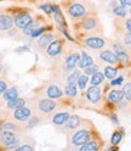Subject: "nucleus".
<instances>
[{"label":"nucleus","instance_id":"nucleus-1","mask_svg":"<svg viewBox=\"0 0 131 151\" xmlns=\"http://www.w3.org/2000/svg\"><path fill=\"white\" fill-rule=\"evenodd\" d=\"M0 143H1L5 149L7 150H15L17 147V144L20 143L17 134L12 130H4L0 133Z\"/></svg>","mask_w":131,"mask_h":151},{"label":"nucleus","instance_id":"nucleus-2","mask_svg":"<svg viewBox=\"0 0 131 151\" xmlns=\"http://www.w3.org/2000/svg\"><path fill=\"white\" fill-rule=\"evenodd\" d=\"M56 107H57V104L55 102L53 99H40L38 102H36V109H38V111L40 113H43V115H48V113H51L56 110Z\"/></svg>","mask_w":131,"mask_h":151},{"label":"nucleus","instance_id":"nucleus-3","mask_svg":"<svg viewBox=\"0 0 131 151\" xmlns=\"http://www.w3.org/2000/svg\"><path fill=\"white\" fill-rule=\"evenodd\" d=\"M84 44H85L88 48L92 49V50H101L105 48L106 45V40L102 37H96V35H90L88 38L84 39Z\"/></svg>","mask_w":131,"mask_h":151},{"label":"nucleus","instance_id":"nucleus-4","mask_svg":"<svg viewBox=\"0 0 131 151\" xmlns=\"http://www.w3.org/2000/svg\"><path fill=\"white\" fill-rule=\"evenodd\" d=\"M32 22H33V16L28 12H20L14 18V24L18 28V29H23V28H26Z\"/></svg>","mask_w":131,"mask_h":151},{"label":"nucleus","instance_id":"nucleus-5","mask_svg":"<svg viewBox=\"0 0 131 151\" xmlns=\"http://www.w3.org/2000/svg\"><path fill=\"white\" fill-rule=\"evenodd\" d=\"M90 132L88 129H80L78 132L74 133V135L72 137V144L74 146L80 147L81 145H84L88 140H90Z\"/></svg>","mask_w":131,"mask_h":151},{"label":"nucleus","instance_id":"nucleus-6","mask_svg":"<svg viewBox=\"0 0 131 151\" xmlns=\"http://www.w3.org/2000/svg\"><path fill=\"white\" fill-rule=\"evenodd\" d=\"M67 12L72 18H83L86 15V7L80 3H74L69 5Z\"/></svg>","mask_w":131,"mask_h":151},{"label":"nucleus","instance_id":"nucleus-7","mask_svg":"<svg viewBox=\"0 0 131 151\" xmlns=\"http://www.w3.org/2000/svg\"><path fill=\"white\" fill-rule=\"evenodd\" d=\"M98 26V21H97V17L93 16V15H85L83 17V22H81V27L84 31L86 32H91V31H95Z\"/></svg>","mask_w":131,"mask_h":151},{"label":"nucleus","instance_id":"nucleus-8","mask_svg":"<svg viewBox=\"0 0 131 151\" xmlns=\"http://www.w3.org/2000/svg\"><path fill=\"white\" fill-rule=\"evenodd\" d=\"M32 117V111L29 107H20V109H16L14 110V118L16 121H20V122H27Z\"/></svg>","mask_w":131,"mask_h":151},{"label":"nucleus","instance_id":"nucleus-9","mask_svg":"<svg viewBox=\"0 0 131 151\" xmlns=\"http://www.w3.org/2000/svg\"><path fill=\"white\" fill-rule=\"evenodd\" d=\"M46 52H48V55L50 58H56V56H58L62 52V40H60V39L52 40L48 45V48H46Z\"/></svg>","mask_w":131,"mask_h":151},{"label":"nucleus","instance_id":"nucleus-10","mask_svg":"<svg viewBox=\"0 0 131 151\" xmlns=\"http://www.w3.org/2000/svg\"><path fill=\"white\" fill-rule=\"evenodd\" d=\"M86 98L90 102L96 104L101 100L102 94H101V89L98 88V86H91L88 90H86Z\"/></svg>","mask_w":131,"mask_h":151},{"label":"nucleus","instance_id":"nucleus-11","mask_svg":"<svg viewBox=\"0 0 131 151\" xmlns=\"http://www.w3.org/2000/svg\"><path fill=\"white\" fill-rule=\"evenodd\" d=\"M45 94H46V96H48V98L56 100V99L62 98L63 91H62V89L57 86V84H50V86H48V88H46Z\"/></svg>","mask_w":131,"mask_h":151},{"label":"nucleus","instance_id":"nucleus-12","mask_svg":"<svg viewBox=\"0 0 131 151\" xmlns=\"http://www.w3.org/2000/svg\"><path fill=\"white\" fill-rule=\"evenodd\" d=\"M98 58L103 61V62H108L110 65H115L118 63V58H117V54L114 51H110V50H102L98 54Z\"/></svg>","mask_w":131,"mask_h":151},{"label":"nucleus","instance_id":"nucleus-13","mask_svg":"<svg viewBox=\"0 0 131 151\" xmlns=\"http://www.w3.org/2000/svg\"><path fill=\"white\" fill-rule=\"evenodd\" d=\"M14 27V20L9 14H0V31H10Z\"/></svg>","mask_w":131,"mask_h":151},{"label":"nucleus","instance_id":"nucleus-14","mask_svg":"<svg viewBox=\"0 0 131 151\" xmlns=\"http://www.w3.org/2000/svg\"><path fill=\"white\" fill-rule=\"evenodd\" d=\"M80 60V55L78 52H72L66 58V70L67 71H73L78 66V62Z\"/></svg>","mask_w":131,"mask_h":151},{"label":"nucleus","instance_id":"nucleus-15","mask_svg":"<svg viewBox=\"0 0 131 151\" xmlns=\"http://www.w3.org/2000/svg\"><path fill=\"white\" fill-rule=\"evenodd\" d=\"M69 118V113L67 111H62V112H57V113H55V115L52 116L51 118V122H52V124L53 126H64V123L67 122V119Z\"/></svg>","mask_w":131,"mask_h":151},{"label":"nucleus","instance_id":"nucleus-16","mask_svg":"<svg viewBox=\"0 0 131 151\" xmlns=\"http://www.w3.org/2000/svg\"><path fill=\"white\" fill-rule=\"evenodd\" d=\"M53 40V34L52 33H43L40 37H39V39H38V46H39V49L44 50L48 48V45Z\"/></svg>","mask_w":131,"mask_h":151},{"label":"nucleus","instance_id":"nucleus-17","mask_svg":"<svg viewBox=\"0 0 131 151\" xmlns=\"http://www.w3.org/2000/svg\"><path fill=\"white\" fill-rule=\"evenodd\" d=\"M51 7H52V14H53V18H55L56 23H57L58 26H61V27H66V20L61 14L60 6L53 4V5H51Z\"/></svg>","mask_w":131,"mask_h":151},{"label":"nucleus","instance_id":"nucleus-18","mask_svg":"<svg viewBox=\"0 0 131 151\" xmlns=\"http://www.w3.org/2000/svg\"><path fill=\"white\" fill-rule=\"evenodd\" d=\"M93 65V59L91 58V56L86 52V51H83L81 55H80V60L78 62V66H79V68H85L88 67V66H91Z\"/></svg>","mask_w":131,"mask_h":151},{"label":"nucleus","instance_id":"nucleus-19","mask_svg":"<svg viewBox=\"0 0 131 151\" xmlns=\"http://www.w3.org/2000/svg\"><path fill=\"white\" fill-rule=\"evenodd\" d=\"M18 95H20V90H18L17 87H11V88H9L6 89L4 93H3V99L5 101H10L12 99H16L18 98Z\"/></svg>","mask_w":131,"mask_h":151},{"label":"nucleus","instance_id":"nucleus-20","mask_svg":"<svg viewBox=\"0 0 131 151\" xmlns=\"http://www.w3.org/2000/svg\"><path fill=\"white\" fill-rule=\"evenodd\" d=\"M7 109L9 110H16V109H20V107H23L26 106V100L23 98H16V99H12L10 101H7Z\"/></svg>","mask_w":131,"mask_h":151},{"label":"nucleus","instance_id":"nucleus-21","mask_svg":"<svg viewBox=\"0 0 131 151\" xmlns=\"http://www.w3.org/2000/svg\"><path fill=\"white\" fill-rule=\"evenodd\" d=\"M124 98V93L123 90H118V89H113L108 93V100L110 102H119Z\"/></svg>","mask_w":131,"mask_h":151},{"label":"nucleus","instance_id":"nucleus-22","mask_svg":"<svg viewBox=\"0 0 131 151\" xmlns=\"http://www.w3.org/2000/svg\"><path fill=\"white\" fill-rule=\"evenodd\" d=\"M64 94L69 98H75L78 94V86L77 83H67L64 87Z\"/></svg>","mask_w":131,"mask_h":151},{"label":"nucleus","instance_id":"nucleus-23","mask_svg":"<svg viewBox=\"0 0 131 151\" xmlns=\"http://www.w3.org/2000/svg\"><path fill=\"white\" fill-rule=\"evenodd\" d=\"M21 127L14 122H3L0 123V133L4 130H12V132H21Z\"/></svg>","mask_w":131,"mask_h":151},{"label":"nucleus","instance_id":"nucleus-24","mask_svg":"<svg viewBox=\"0 0 131 151\" xmlns=\"http://www.w3.org/2000/svg\"><path fill=\"white\" fill-rule=\"evenodd\" d=\"M64 126H66V128H67V129H75V128H78L80 126V118H79V116H77V115L69 116V118L64 123Z\"/></svg>","mask_w":131,"mask_h":151},{"label":"nucleus","instance_id":"nucleus-25","mask_svg":"<svg viewBox=\"0 0 131 151\" xmlns=\"http://www.w3.org/2000/svg\"><path fill=\"white\" fill-rule=\"evenodd\" d=\"M81 151H97L100 149L96 140H88L85 144L79 147Z\"/></svg>","mask_w":131,"mask_h":151},{"label":"nucleus","instance_id":"nucleus-26","mask_svg":"<svg viewBox=\"0 0 131 151\" xmlns=\"http://www.w3.org/2000/svg\"><path fill=\"white\" fill-rule=\"evenodd\" d=\"M105 74L102 73V72H96L95 74H92L91 76V79H90V83H91V86H100V84L103 83L105 81Z\"/></svg>","mask_w":131,"mask_h":151},{"label":"nucleus","instance_id":"nucleus-27","mask_svg":"<svg viewBox=\"0 0 131 151\" xmlns=\"http://www.w3.org/2000/svg\"><path fill=\"white\" fill-rule=\"evenodd\" d=\"M88 83H89V76L88 74H80L79 78L77 79V86L80 90H84L86 87H88Z\"/></svg>","mask_w":131,"mask_h":151},{"label":"nucleus","instance_id":"nucleus-28","mask_svg":"<svg viewBox=\"0 0 131 151\" xmlns=\"http://www.w3.org/2000/svg\"><path fill=\"white\" fill-rule=\"evenodd\" d=\"M38 27H40V22L39 21H33L32 23H29V24H28L26 28H23V33H24V35H28V37H31V34L36 29V28H38Z\"/></svg>","mask_w":131,"mask_h":151},{"label":"nucleus","instance_id":"nucleus-29","mask_svg":"<svg viewBox=\"0 0 131 151\" xmlns=\"http://www.w3.org/2000/svg\"><path fill=\"white\" fill-rule=\"evenodd\" d=\"M103 74H105V77H106V78H108V79H113V78H115V77H117V74H118V70H117V68H114L113 66H106V67H105V72H103Z\"/></svg>","mask_w":131,"mask_h":151},{"label":"nucleus","instance_id":"nucleus-30","mask_svg":"<svg viewBox=\"0 0 131 151\" xmlns=\"http://www.w3.org/2000/svg\"><path fill=\"white\" fill-rule=\"evenodd\" d=\"M113 12L118 17H125L126 14H127V9H126L125 5H121L120 4V5H117L115 7H113Z\"/></svg>","mask_w":131,"mask_h":151},{"label":"nucleus","instance_id":"nucleus-31","mask_svg":"<svg viewBox=\"0 0 131 151\" xmlns=\"http://www.w3.org/2000/svg\"><path fill=\"white\" fill-rule=\"evenodd\" d=\"M80 74H81V73H80L79 70H75V68H74L73 72H72L70 74H68L67 79H66V83H77V79L79 78V76H80Z\"/></svg>","mask_w":131,"mask_h":151},{"label":"nucleus","instance_id":"nucleus-32","mask_svg":"<svg viewBox=\"0 0 131 151\" xmlns=\"http://www.w3.org/2000/svg\"><path fill=\"white\" fill-rule=\"evenodd\" d=\"M121 139H123V134H121L120 132L115 130L113 133V135H112V138H110V143H112V145H118L121 141Z\"/></svg>","mask_w":131,"mask_h":151},{"label":"nucleus","instance_id":"nucleus-33","mask_svg":"<svg viewBox=\"0 0 131 151\" xmlns=\"http://www.w3.org/2000/svg\"><path fill=\"white\" fill-rule=\"evenodd\" d=\"M96 72H98V66L97 65H91V66H88V67L84 68V73L88 74V76H92V74H95Z\"/></svg>","mask_w":131,"mask_h":151},{"label":"nucleus","instance_id":"nucleus-34","mask_svg":"<svg viewBox=\"0 0 131 151\" xmlns=\"http://www.w3.org/2000/svg\"><path fill=\"white\" fill-rule=\"evenodd\" d=\"M117 58H118V61L121 62L123 65H126L129 63V55L126 54V51H123V52H118L117 54Z\"/></svg>","mask_w":131,"mask_h":151},{"label":"nucleus","instance_id":"nucleus-35","mask_svg":"<svg viewBox=\"0 0 131 151\" xmlns=\"http://www.w3.org/2000/svg\"><path fill=\"white\" fill-rule=\"evenodd\" d=\"M123 93H124V96H125L129 101H131V83H130V82L126 83L125 86L123 87Z\"/></svg>","mask_w":131,"mask_h":151},{"label":"nucleus","instance_id":"nucleus-36","mask_svg":"<svg viewBox=\"0 0 131 151\" xmlns=\"http://www.w3.org/2000/svg\"><path fill=\"white\" fill-rule=\"evenodd\" d=\"M27 122H28V123H27V128H28V129H32V128H34L35 126H38V123H39V117L34 116V117L29 118Z\"/></svg>","mask_w":131,"mask_h":151},{"label":"nucleus","instance_id":"nucleus-37","mask_svg":"<svg viewBox=\"0 0 131 151\" xmlns=\"http://www.w3.org/2000/svg\"><path fill=\"white\" fill-rule=\"evenodd\" d=\"M45 29H46L45 26H40V27H38V28H36V29L31 34V37L33 38V39H35V38H39V37L45 32Z\"/></svg>","mask_w":131,"mask_h":151},{"label":"nucleus","instance_id":"nucleus-38","mask_svg":"<svg viewBox=\"0 0 131 151\" xmlns=\"http://www.w3.org/2000/svg\"><path fill=\"white\" fill-rule=\"evenodd\" d=\"M123 82H124V77H123V76H119L118 78L110 79V86L112 87H118V86H121Z\"/></svg>","mask_w":131,"mask_h":151},{"label":"nucleus","instance_id":"nucleus-39","mask_svg":"<svg viewBox=\"0 0 131 151\" xmlns=\"http://www.w3.org/2000/svg\"><path fill=\"white\" fill-rule=\"evenodd\" d=\"M43 11H45L46 15H51L52 14V7H51V4H41L39 6Z\"/></svg>","mask_w":131,"mask_h":151},{"label":"nucleus","instance_id":"nucleus-40","mask_svg":"<svg viewBox=\"0 0 131 151\" xmlns=\"http://www.w3.org/2000/svg\"><path fill=\"white\" fill-rule=\"evenodd\" d=\"M15 150H17V151H32V150H34V146L28 145V144H23L21 146H17Z\"/></svg>","mask_w":131,"mask_h":151},{"label":"nucleus","instance_id":"nucleus-41","mask_svg":"<svg viewBox=\"0 0 131 151\" xmlns=\"http://www.w3.org/2000/svg\"><path fill=\"white\" fill-rule=\"evenodd\" d=\"M123 40H124V44L125 45H131V32H127L124 34V38H123Z\"/></svg>","mask_w":131,"mask_h":151},{"label":"nucleus","instance_id":"nucleus-42","mask_svg":"<svg viewBox=\"0 0 131 151\" xmlns=\"http://www.w3.org/2000/svg\"><path fill=\"white\" fill-rule=\"evenodd\" d=\"M58 29H60V31L62 32V34H63V35H64L66 38H67V39H68L69 42H74V38H72V37H70V35L68 34V32H67V31H66V29H64V28H63V27L58 26Z\"/></svg>","mask_w":131,"mask_h":151},{"label":"nucleus","instance_id":"nucleus-43","mask_svg":"<svg viewBox=\"0 0 131 151\" xmlns=\"http://www.w3.org/2000/svg\"><path fill=\"white\" fill-rule=\"evenodd\" d=\"M113 50H114V52H115V54H118V52H123V51H125V49L123 48V45H120V44H118V43L113 44Z\"/></svg>","mask_w":131,"mask_h":151},{"label":"nucleus","instance_id":"nucleus-44","mask_svg":"<svg viewBox=\"0 0 131 151\" xmlns=\"http://www.w3.org/2000/svg\"><path fill=\"white\" fill-rule=\"evenodd\" d=\"M7 89V82L0 81V95H3V93Z\"/></svg>","mask_w":131,"mask_h":151},{"label":"nucleus","instance_id":"nucleus-45","mask_svg":"<svg viewBox=\"0 0 131 151\" xmlns=\"http://www.w3.org/2000/svg\"><path fill=\"white\" fill-rule=\"evenodd\" d=\"M24 51H31V49L28 48L27 45L20 46V48H17V49H16V52H24Z\"/></svg>","mask_w":131,"mask_h":151},{"label":"nucleus","instance_id":"nucleus-46","mask_svg":"<svg viewBox=\"0 0 131 151\" xmlns=\"http://www.w3.org/2000/svg\"><path fill=\"white\" fill-rule=\"evenodd\" d=\"M110 119H112V122H113L114 124H119V119H118L115 113H112V115H110Z\"/></svg>","mask_w":131,"mask_h":151},{"label":"nucleus","instance_id":"nucleus-47","mask_svg":"<svg viewBox=\"0 0 131 151\" xmlns=\"http://www.w3.org/2000/svg\"><path fill=\"white\" fill-rule=\"evenodd\" d=\"M125 27L129 32H131V18H127L126 22H125Z\"/></svg>","mask_w":131,"mask_h":151},{"label":"nucleus","instance_id":"nucleus-48","mask_svg":"<svg viewBox=\"0 0 131 151\" xmlns=\"http://www.w3.org/2000/svg\"><path fill=\"white\" fill-rule=\"evenodd\" d=\"M120 4L125 6H131V0H120Z\"/></svg>","mask_w":131,"mask_h":151},{"label":"nucleus","instance_id":"nucleus-49","mask_svg":"<svg viewBox=\"0 0 131 151\" xmlns=\"http://www.w3.org/2000/svg\"><path fill=\"white\" fill-rule=\"evenodd\" d=\"M110 6H112V7H115V6H117V3H115V1H112V3H110Z\"/></svg>","mask_w":131,"mask_h":151},{"label":"nucleus","instance_id":"nucleus-50","mask_svg":"<svg viewBox=\"0 0 131 151\" xmlns=\"http://www.w3.org/2000/svg\"><path fill=\"white\" fill-rule=\"evenodd\" d=\"M1 72H3V67H1V65H0V74H1Z\"/></svg>","mask_w":131,"mask_h":151},{"label":"nucleus","instance_id":"nucleus-51","mask_svg":"<svg viewBox=\"0 0 131 151\" xmlns=\"http://www.w3.org/2000/svg\"><path fill=\"white\" fill-rule=\"evenodd\" d=\"M130 12H131V7H130Z\"/></svg>","mask_w":131,"mask_h":151}]
</instances>
